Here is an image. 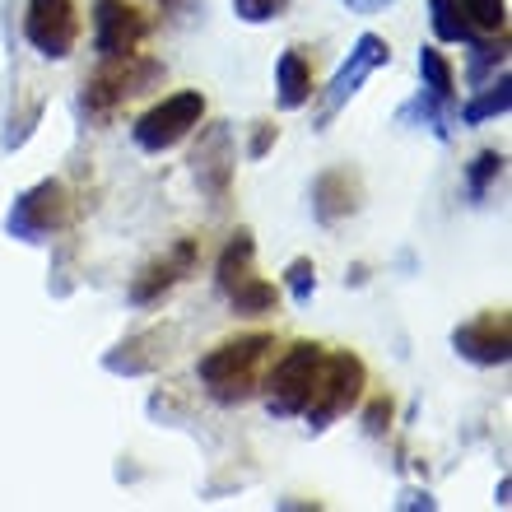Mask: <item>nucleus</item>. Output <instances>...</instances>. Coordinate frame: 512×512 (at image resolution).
Returning a JSON list of instances; mask_svg holds the SVG:
<instances>
[{
    "label": "nucleus",
    "mask_w": 512,
    "mask_h": 512,
    "mask_svg": "<svg viewBox=\"0 0 512 512\" xmlns=\"http://www.w3.org/2000/svg\"><path fill=\"white\" fill-rule=\"evenodd\" d=\"M270 345H275V336H266V331L224 340V345H215V350L196 364V373H201V382L210 387L215 401H224V405L247 401V396H252V382H256V368H261Z\"/></svg>",
    "instance_id": "1"
},
{
    "label": "nucleus",
    "mask_w": 512,
    "mask_h": 512,
    "mask_svg": "<svg viewBox=\"0 0 512 512\" xmlns=\"http://www.w3.org/2000/svg\"><path fill=\"white\" fill-rule=\"evenodd\" d=\"M364 359L350 350H336L322 359V373H317V387H312V401H308V429H331V419L350 415L354 405L364 401Z\"/></svg>",
    "instance_id": "2"
},
{
    "label": "nucleus",
    "mask_w": 512,
    "mask_h": 512,
    "mask_svg": "<svg viewBox=\"0 0 512 512\" xmlns=\"http://www.w3.org/2000/svg\"><path fill=\"white\" fill-rule=\"evenodd\" d=\"M322 345H312V340H298L294 350L284 354L280 364L270 368L266 378V410L275 419H294L308 410L312 401V387H317V373H322Z\"/></svg>",
    "instance_id": "3"
},
{
    "label": "nucleus",
    "mask_w": 512,
    "mask_h": 512,
    "mask_svg": "<svg viewBox=\"0 0 512 512\" xmlns=\"http://www.w3.org/2000/svg\"><path fill=\"white\" fill-rule=\"evenodd\" d=\"M201 122H205V94L182 89V94L154 103V108L131 126V135H135V145L145 149V154H163V149L182 145V140H187Z\"/></svg>",
    "instance_id": "4"
},
{
    "label": "nucleus",
    "mask_w": 512,
    "mask_h": 512,
    "mask_svg": "<svg viewBox=\"0 0 512 512\" xmlns=\"http://www.w3.org/2000/svg\"><path fill=\"white\" fill-rule=\"evenodd\" d=\"M70 219V196L66 187L56 182V177H47V182H38V187H28L19 201H14V210L5 215V229H10V238H24V243H42V238H52L61 224Z\"/></svg>",
    "instance_id": "5"
},
{
    "label": "nucleus",
    "mask_w": 512,
    "mask_h": 512,
    "mask_svg": "<svg viewBox=\"0 0 512 512\" xmlns=\"http://www.w3.org/2000/svg\"><path fill=\"white\" fill-rule=\"evenodd\" d=\"M24 38L33 42V52L47 61H66L80 42V14L75 0H28L24 10Z\"/></svg>",
    "instance_id": "6"
},
{
    "label": "nucleus",
    "mask_w": 512,
    "mask_h": 512,
    "mask_svg": "<svg viewBox=\"0 0 512 512\" xmlns=\"http://www.w3.org/2000/svg\"><path fill=\"white\" fill-rule=\"evenodd\" d=\"M149 24L145 14L126 5V0H98L94 5V47L103 61H122V56H140Z\"/></svg>",
    "instance_id": "7"
},
{
    "label": "nucleus",
    "mask_w": 512,
    "mask_h": 512,
    "mask_svg": "<svg viewBox=\"0 0 512 512\" xmlns=\"http://www.w3.org/2000/svg\"><path fill=\"white\" fill-rule=\"evenodd\" d=\"M452 345H457L461 359H471V364L480 368H499L508 364V354H512V322H508V312H485V317H475V322L457 326L452 331Z\"/></svg>",
    "instance_id": "8"
},
{
    "label": "nucleus",
    "mask_w": 512,
    "mask_h": 512,
    "mask_svg": "<svg viewBox=\"0 0 512 512\" xmlns=\"http://www.w3.org/2000/svg\"><path fill=\"white\" fill-rule=\"evenodd\" d=\"M391 61V47H387V38H378V33H364V38L354 42V52H350V61L336 70V80H331V94H326V117L345 103V98H354L359 94V84L373 75L378 66H387Z\"/></svg>",
    "instance_id": "9"
},
{
    "label": "nucleus",
    "mask_w": 512,
    "mask_h": 512,
    "mask_svg": "<svg viewBox=\"0 0 512 512\" xmlns=\"http://www.w3.org/2000/svg\"><path fill=\"white\" fill-rule=\"evenodd\" d=\"M191 266H196V243H191V238H182V243H177L168 256L149 261V266L140 270V275H135V284H131V303H140V308H145V303H154V298L168 294V289H173V284L182 280V275H187Z\"/></svg>",
    "instance_id": "10"
},
{
    "label": "nucleus",
    "mask_w": 512,
    "mask_h": 512,
    "mask_svg": "<svg viewBox=\"0 0 512 512\" xmlns=\"http://www.w3.org/2000/svg\"><path fill=\"white\" fill-rule=\"evenodd\" d=\"M354 196H359L354 177L345 173V168H331V173H322L317 177V187H312V210H317L322 224H336V219H345L354 205H359Z\"/></svg>",
    "instance_id": "11"
},
{
    "label": "nucleus",
    "mask_w": 512,
    "mask_h": 512,
    "mask_svg": "<svg viewBox=\"0 0 512 512\" xmlns=\"http://www.w3.org/2000/svg\"><path fill=\"white\" fill-rule=\"evenodd\" d=\"M196 177H201L205 191H224L229 187V173H233V154H229V131L224 126H215V131L201 140V149H196Z\"/></svg>",
    "instance_id": "12"
},
{
    "label": "nucleus",
    "mask_w": 512,
    "mask_h": 512,
    "mask_svg": "<svg viewBox=\"0 0 512 512\" xmlns=\"http://www.w3.org/2000/svg\"><path fill=\"white\" fill-rule=\"evenodd\" d=\"M275 98H280V108L284 112H294L303 108L312 98V66L303 61V52H289L280 56V66H275Z\"/></svg>",
    "instance_id": "13"
},
{
    "label": "nucleus",
    "mask_w": 512,
    "mask_h": 512,
    "mask_svg": "<svg viewBox=\"0 0 512 512\" xmlns=\"http://www.w3.org/2000/svg\"><path fill=\"white\" fill-rule=\"evenodd\" d=\"M252 261H256V243H252V233L238 229V233L229 238V247L219 252V266H215L219 289H224V294H233L238 284L252 280Z\"/></svg>",
    "instance_id": "14"
},
{
    "label": "nucleus",
    "mask_w": 512,
    "mask_h": 512,
    "mask_svg": "<svg viewBox=\"0 0 512 512\" xmlns=\"http://www.w3.org/2000/svg\"><path fill=\"white\" fill-rule=\"evenodd\" d=\"M419 80H424L429 98H438V103H452V98H457V70H452V61H447L438 47H424V52H419Z\"/></svg>",
    "instance_id": "15"
},
{
    "label": "nucleus",
    "mask_w": 512,
    "mask_h": 512,
    "mask_svg": "<svg viewBox=\"0 0 512 512\" xmlns=\"http://www.w3.org/2000/svg\"><path fill=\"white\" fill-rule=\"evenodd\" d=\"M508 103H512V80H508V75H499V84H489L485 94L471 98V103L461 108V122L480 126V122H489V117H503V112H508Z\"/></svg>",
    "instance_id": "16"
},
{
    "label": "nucleus",
    "mask_w": 512,
    "mask_h": 512,
    "mask_svg": "<svg viewBox=\"0 0 512 512\" xmlns=\"http://www.w3.org/2000/svg\"><path fill=\"white\" fill-rule=\"evenodd\" d=\"M429 19H433L438 42H475V28L466 24L457 0H429Z\"/></svg>",
    "instance_id": "17"
},
{
    "label": "nucleus",
    "mask_w": 512,
    "mask_h": 512,
    "mask_svg": "<svg viewBox=\"0 0 512 512\" xmlns=\"http://www.w3.org/2000/svg\"><path fill=\"white\" fill-rule=\"evenodd\" d=\"M275 284H266L261 280V275H252V280L247 284H238V289H233L229 294V303H233V312H247V317H256V312H270L275 308Z\"/></svg>",
    "instance_id": "18"
},
{
    "label": "nucleus",
    "mask_w": 512,
    "mask_h": 512,
    "mask_svg": "<svg viewBox=\"0 0 512 512\" xmlns=\"http://www.w3.org/2000/svg\"><path fill=\"white\" fill-rule=\"evenodd\" d=\"M461 14H466V24L471 28H485V33H499L508 24V5L503 0H457Z\"/></svg>",
    "instance_id": "19"
},
{
    "label": "nucleus",
    "mask_w": 512,
    "mask_h": 512,
    "mask_svg": "<svg viewBox=\"0 0 512 512\" xmlns=\"http://www.w3.org/2000/svg\"><path fill=\"white\" fill-rule=\"evenodd\" d=\"M284 280H289V294H294L298 308H308L312 294H317V266H312V256H298V261H289Z\"/></svg>",
    "instance_id": "20"
},
{
    "label": "nucleus",
    "mask_w": 512,
    "mask_h": 512,
    "mask_svg": "<svg viewBox=\"0 0 512 512\" xmlns=\"http://www.w3.org/2000/svg\"><path fill=\"white\" fill-rule=\"evenodd\" d=\"M503 163H508V159H503L499 149H485V154H480V159L471 163V177H466V187H471L475 201H480V196L489 191V182H494V177L503 173Z\"/></svg>",
    "instance_id": "21"
},
{
    "label": "nucleus",
    "mask_w": 512,
    "mask_h": 512,
    "mask_svg": "<svg viewBox=\"0 0 512 512\" xmlns=\"http://www.w3.org/2000/svg\"><path fill=\"white\" fill-rule=\"evenodd\" d=\"M289 10V0H233V14L243 19V24H270V19H280Z\"/></svg>",
    "instance_id": "22"
},
{
    "label": "nucleus",
    "mask_w": 512,
    "mask_h": 512,
    "mask_svg": "<svg viewBox=\"0 0 512 512\" xmlns=\"http://www.w3.org/2000/svg\"><path fill=\"white\" fill-rule=\"evenodd\" d=\"M387 424H391V401H373V410H368V419H364V429L378 438Z\"/></svg>",
    "instance_id": "23"
},
{
    "label": "nucleus",
    "mask_w": 512,
    "mask_h": 512,
    "mask_svg": "<svg viewBox=\"0 0 512 512\" xmlns=\"http://www.w3.org/2000/svg\"><path fill=\"white\" fill-rule=\"evenodd\" d=\"M270 140H275V126H261V131L252 135V149H247V154H252V159H261V154L270 149Z\"/></svg>",
    "instance_id": "24"
},
{
    "label": "nucleus",
    "mask_w": 512,
    "mask_h": 512,
    "mask_svg": "<svg viewBox=\"0 0 512 512\" xmlns=\"http://www.w3.org/2000/svg\"><path fill=\"white\" fill-rule=\"evenodd\" d=\"M359 10H378V5H387V0H354Z\"/></svg>",
    "instance_id": "25"
},
{
    "label": "nucleus",
    "mask_w": 512,
    "mask_h": 512,
    "mask_svg": "<svg viewBox=\"0 0 512 512\" xmlns=\"http://www.w3.org/2000/svg\"><path fill=\"white\" fill-rule=\"evenodd\" d=\"M154 5H177V0H154Z\"/></svg>",
    "instance_id": "26"
}]
</instances>
